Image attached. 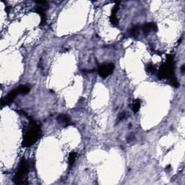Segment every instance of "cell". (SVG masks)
I'll return each mask as SVG.
<instances>
[{
  "instance_id": "obj_14",
  "label": "cell",
  "mask_w": 185,
  "mask_h": 185,
  "mask_svg": "<svg viewBox=\"0 0 185 185\" xmlns=\"http://www.w3.org/2000/svg\"><path fill=\"white\" fill-rule=\"evenodd\" d=\"M147 70H148V72H149L150 73H154L155 71H156V69H155V67L153 64H149L148 67H147Z\"/></svg>"
},
{
  "instance_id": "obj_4",
  "label": "cell",
  "mask_w": 185,
  "mask_h": 185,
  "mask_svg": "<svg viewBox=\"0 0 185 185\" xmlns=\"http://www.w3.org/2000/svg\"><path fill=\"white\" fill-rule=\"evenodd\" d=\"M114 64L112 63H109L107 64H103V65L100 66L98 67V73L99 75L102 78H106L109 76L111 73L114 72Z\"/></svg>"
},
{
  "instance_id": "obj_10",
  "label": "cell",
  "mask_w": 185,
  "mask_h": 185,
  "mask_svg": "<svg viewBox=\"0 0 185 185\" xmlns=\"http://www.w3.org/2000/svg\"><path fill=\"white\" fill-rule=\"evenodd\" d=\"M140 105H141V102L140 99H136L133 103H132V106H131V108H132V110L134 113H137L139 111L140 108Z\"/></svg>"
},
{
  "instance_id": "obj_5",
  "label": "cell",
  "mask_w": 185,
  "mask_h": 185,
  "mask_svg": "<svg viewBox=\"0 0 185 185\" xmlns=\"http://www.w3.org/2000/svg\"><path fill=\"white\" fill-rule=\"evenodd\" d=\"M17 95H18V92H17V89H14L12 91H10L8 94L7 95L6 97H4V98L1 100V106L3 107L4 106H7V105L11 103L13 101L15 100V97L17 96Z\"/></svg>"
},
{
  "instance_id": "obj_12",
  "label": "cell",
  "mask_w": 185,
  "mask_h": 185,
  "mask_svg": "<svg viewBox=\"0 0 185 185\" xmlns=\"http://www.w3.org/2000/svg\"><path fill=\"white\" fill-rule=\"evenodd\" d=\"M140 31V26H138V25H135L133 28H131L130 30V35L132 36L135 37L138 34H139Z\"/></svg>"
},
{
  "instance_id": "obj_7",
  "label": "cell",
  "mask_w": 185,
  "mask_h": 185,
  "mask_svg": "<svg viewBox=\"0 0 185 185\" xmlns=\"http://www.w3.org/2000/svg\"><path fill=\"white\" fill-rule=\"evenodd\" d=\"M36 12L39 14V15L40 16V25H43L45 24L46 21V14H45V12H44V9L43 8V6H38L36 8Z\"/></svg>"
},
{
  "instance_id": "obj_9",
  "label": "cell",
  "mask_w": 185,
  "mask_h": 185,
  "mask_svg": "<svg viewBox=\"0 0 185 185\" xmlns=\"http://www.w3.org/2000/svg\"><path fill=\"white\" fill-rule=\"evenodd\" d=\"M57 120H58L59 122L65 124L66 125H69L70 124V122H71L70 119L67 115H65V114H61V115L57 117Z\"/></svg>"
},
{
  "instance_id": "obj_11",
  "label": "cell",
  "mask_w": 185,
  "mask_h": 185,
  "mask_svg": "<svg viewBox=\"0 0 185 185\" xmlns=\"http://www.w3.org/2000/svg\"><path fill=\"white\" fill-rule=\"evenodd\" d=\"M77 153L76 152H72L69 155V160H68V163L70 165V166H72L74 163L75 162V160L77 158Z\"/></svg>"
},
{
  "instance_id": "obj_1",
  "label": "cell",
  "mask_w": 185,
  "mask_h": 185,
  "mask_svg": "<svg viewBox=\"0 0 185 185\" xmlns=\"http://www.w3.org/2000/svg\"><path fill=\"white\" fill-rule=\"evenodd\" d=\"M40 127L36 121H31L30 123V127L25 132L23 138L22 146L25 148L34 145L40 136Z\"/></svg>"
},
{
  "instance_id": "obj_16",
  "label": "cell",
  "mask_w": 185,
  "mask_h": 185,
  "mask_svg": "<svg viewBox=\"0 0 185 185\" xmlns=\"http://www.w3.org/2000/svg\"><path fill=\"white\" fill-rule=\"evenodd\" d=\"M182 72L184 71V65H183L182 67Z\"/></svg>"
},
{
  "instance_id": "obj_3",
  "label": "cell",
  "mask_w": 185,
  "mask_h": 185,
  "mask_svg": "<svg viewBox=\"0 0 185 185\" xmlns=\"http://www.w3.org/2000/svg\"><path fill=\"white\" fill-rule=\"evenodd\" d=\"M158 77L160 79L174 77V59L171 56L167 57V61L159 69Z\"/></svg>"
},
{
  "instance_id": "obj_8",
  "label": "cell",
  "mask_w": 185,
  "mask_h": 185,
  "mask_svg": "<svg viewBox=\"0 0 185 185\" xmlns=\"http://www.w3.org/2000/svg\"><path fill=\"white\" fill-rule=\"evenodd\" d=\"M16 89H17V92H18V94L25 95V94H28V93L30 92L31 88H30L29 85H21L17 87Z\"/></svg>"
},
{
  "instance_id": "obj_13",
  "label": "cell",
  "mask_w": 185,
  "mask_h": 185,
  "mask_svg": "<svg viewBox=\"0 0 185 185\" xmlns=\"http://www.w3.org/2000/svg\"><path fill=\"white\" fill-rule=\"evenodd\" d=\"M110 21L113 25L114 26H117L119 25V20L117 19V15H111V17H110Z\"/></svg>"
},
{
  "instance_id": "obj_2",
  "label": "cell",
  "mask_w": 185,
  "mask_h": 185,
  "mask_svg": "<svg viewBox=\"0 0 185 185\" xmlns=\"http://www.w3.org/2000/svg\"><path fill=\"white\" fill-rule=\"evenodd\" d=\"M29 171V164L25 158H22L14 177V182L17 184H25V178Z\"/></svg>"
},
{
  "instance_id": "obj_6",
  "label": "cell",
  "mask_w": 185,
  "mask_h": 185,
  "mask_svg": "<svg viewBox=\"0 0 185 185\" xmlns=\"http://www.w3.org/2000/svg\"><path fill=\"white\" fill-rule=\"evenodd\" d=\"M142 30L144 34H148L152 31H157L158 27L155 22H149V23H146L142 27Z\"/></svg>"
},
{
  "instance_id": "obj_15",
  "label": "cell",
  "mask_w": 185,
  "mask_h": 185,
  "mask_svg": "<svg viewBox=\"0 0 185 185\" xmlns=\"http://www.w3.org/2000/svg\"><path fill=\"white\" fill-rule=\"evenodd\" d=\"M126 114L125 113H121V114H119V120H122L123 119L125 118Z\"/></svg>"
}]
</instances>
